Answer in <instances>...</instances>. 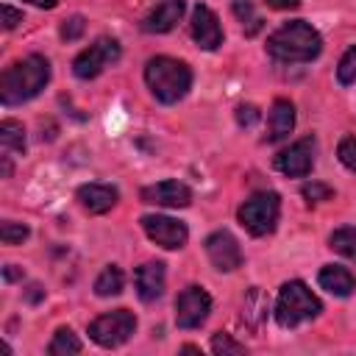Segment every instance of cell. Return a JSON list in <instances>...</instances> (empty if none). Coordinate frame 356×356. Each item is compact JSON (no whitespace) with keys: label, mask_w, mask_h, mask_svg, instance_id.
Segmentation results:
<instances>
[{"label":"cell","mask_w":356,"mask_h":356,"mask_svg":"<svg viewBox=\"0 0 356 356\" xmlns=\"http://www.w3.org/2000/svg\"><path fill=\"white\" fill-rule=\"evenodd\" d=\"M50 81V61L44 56H25L3 70L0 75V100L6 106H19L36 97Z\"/></svg>","instance_id":"6da1fadb"},{"label":"cell","mask_w":356,"mask_h":356,"mask_svg":"<svg viewBox=\"0 0 356 356\" xmlns=\"http://www.w3.org/2000/svg\"><path fill=\"white\" fill-rule=\"evenodd\" d=\"M323 50V39L320 33L306 22V19H295L281 25L270 39H267V53L275 61L284 64H303L317 58Z\"/></svg>","instance_id":"7a4b0ae2"},{"label":"cell","mask_w":356,"mask_h":356,"mask_svg":"<svg viewBox=\"0 0 356 356\" xmlns=\"http://www.w3.org/2000/svg\"><path fill=\"white\" fill-rule=\"evenodd\" d=\"M145 81L159 103H178L192 86V70L170 56H156L145 64Z\"/></svg>","instance_id":"3957f363"},{"label":"cell","mask_w":356,"mask_h":356,"mask_svg":"<svg viewBox=\"0 0 356 356\" xmlns=\"http://www.w3.org/2000/svg\"><path fill=\"white\" fill-rule=\"evenodd\" d=\"M323 312L320 298L303 281H286L275 300V320L281 328H295L306 320H314Z\"/></svg>","instance_id":"277c9868"},{"label":"cell","mask_w":356,"mask_h":356,"mask_svg":"<svg viewBox=\"0 0 356 356\" xmlns=\"http://www.w3.org/2000/svg\"><path fill=\"white\" fill-rule=\"evenodd\" d=\"M278 214H281V200H278L275 192H256L236 211L242 228L250 231L253 236L273 234L275 231V222H278Z\"/></svg>","instance_id":"5b68a950"},{"label":"cell","mask_w":356,"mask_h":356,"mask_svg":"<svg viewBox=\"0 0 356 356\" xmlns=\"http://www.w3.org/2000/svg\"><path fill=\"white\" fill-rule=\"evenodd\" d=\"M134 331H136V317L128 309L106 312V314H100V317H95L89 323V337L100 348H117V345L128 342Z\"/></svg>","instance_id":"8992f818"},{"label":"cell","mask_w":356,"mask_h":356,"mask_svg":"<svg viewBox=\"0 0 356 356\" xmlns=\"http://www.w3.org/2000/svg\"><path fill=\"white\" fill-rule=\"evenodd\" d=\"M120 58V42L117 39H108V36H100L95 44H89L83 53L75 56L72 61V72L83 81L89 78H97L108 64H114Z\"/></svg>","instance_id":"52a82bcc"},{"label":"cell","mask_w":356,"mask_h":356,"mask_svg":"<svg viewBox=\"0 0 356 356\" xmlns=\"http://www.w3.org/2000/svg\"><path fill=\"white\" fill-rule=\"evenodd\" d=\"M209 312H211V298L200 286H186L175 298V323H178V328H197V325H203Z\"/></svg>","instance_id":"ba28073f"},{"label":"cell","mask_w":356,"mask_h":356,"mask_svg":"<svg viewBox=\"0 0 356 356\" xmlns=\"http://www.w3.org/2000/svg\"><path fill=\"white\" fill-rule=\"evenodd\" d=\"M142 228L159 248H167V250L184 248L186 236H189V231H186V225L181 220H172V217H164V214H145L142 217Z\"/></svg>","instance_id":"9c48e42d"},{"label":"cell","mask_w":356,"mask_h":356,"mask_svg":"<svg viewBox=\"0 0 356 356\" xmlns=\"http://www.w3.org/2000/svg\"><path fill=\"white\" fill-rule=\"evenodd\" d=\"M312 164H314V139L312 136H303L298 139L295 145H289L286 150H281L275 156V170L289 175V178H303L312 172Z\"/></svg>","instance_id":"30bf717a"},{"label":"cell","mask_w":356,"mask_h":356,"mask_svg":"<svg viewBox=\"0 0 356 356\" xmlns=\"http://www.w3.org/2000/svg\"><path fill=\"white\" fill-rule=\"evenodd\" d=\"M206 256L222 273H231L242 264V248L234 239V234H228V231H214L206 236Z\"/></svg>","instance_id":"8fae6325"},{"label":"cell","mask_w":356,"mask_h":356,"mask_svg":"<svg viewBox=\"0 0 356 356\" xmlns=\"http://www.w3.org/2000/svg\"><path fill=\"white\" fill-rule=\"evenodd\" d=\"M142 203H150V206H167V209H184L192 203V192L186 184L181 181H159V184H150L139 192Z\"/></svg>","instance_id":"7c38bea8"},{"label":"cell","mask_w":356,"mask_h":356,"mask_svg":"<svg viewBox=\"0 0 356 356\" xmlns=\"http://www.w3.org/2000/svg\"><path fill=\"white\" fill-rule=\"evenodd\" d=\"M192 39L203 47V50H217L222 44V28L217 14L209 6H195L192 11Z\"/></svg>","instance_id":"4fadbf2b"},{"label":"cell","mask_w":356,"mask_h":356,"mask_svg":"<svg viewBox=\"0 0 356 356\" xmlns=\"http://www.w3.org/2000/svg\"><path fill=\"white\" fill-rule=\"evenodd\" d=\"M0 175L8 178L11 175V159L25 153V128L17 120H3L0 122Z\"/></svg>","instance_id":"5bb4252c"},{"label":"cell","mask_w":356,"mask_h":356,"mask_svg":"<svg viewBox=\"0 0 356 356\" xmlns=\"http://www.w3.org/2000/svg\"><path fill=\"white\" fill-rule=\"evenodd\" d=\"M184 8H186L184 0H164L156 8H150V14L142 19V28L147 33H167V31H172L181 22Z\"/></svg>","instance_id":"9a60e30c"},{"label":"cell","mask_w":356,"mask_h":356,"mask_svg":"<svg viewBox=\"0 0 356 356\" xmlns=\"http://www.w3.org/2000/svg\"><path fill=\"white\" fill-rule=\"evenodd\" d=\"M164 284H167V270L161 261H145L136 270V292L145 303L156 300L164 295Z\"/></svg>","instance_id":"2e32d148"},{"label":"cell","mask_w":356,"mask_h":356,"mask_svg":"<svg viewBox=\"0 0 356 356\" xmlns=\"http://www.w3.org/2000/svg\"><path fill=\"white\" fill-rule=\"evenodd\" d=\"M78 200L89 214H106L120 200V192L108 184H83L78 189Z\"/></svg>","instance_id":"e0dca14e"},{"label":"cell","mask_w":356,"mask_h":356,"mask_svg":"<svg viewBox=\"0 0 356 356\" xmlns=\"http://www.w3.org/2000/svg\"><path fill=\"white\" fill-rule=\"evenodd\" d=\"M317 281H320L323 289H328V292L337 295V298H348V295L356 289L353 273H350L348 267H339V264H325V267L320 270Z\"/></svg>","instance_id":"ac0fdd59"},{"label":"cell","mask_w":356,"mask_h":356,"mask_svg":"<svg viewBox=\"0 0 356 356\" xmlns=\"http://www.w3.org/2000/svg\"><path fill=\"white\" fill-rule=\"evenodd\" d=\"M292 128H295V106L289 100L278 97L273 103V108H270V134H267V139L270 142H281V139H286L292 134Z\"/></svg>","instance_id":"d6986e66"},{"label":"cell","mask_w":356,"mask_h":356,"mask_svg":"<svg viewBox=\"0 0 356 356\" xmlns=\"http://www.w3.org/2000/svg\"><path fill=\"white\" fill-rule=\"evenodd\" d=\"M122 284H125L122 270L114 267V264H108V267L97 275V281H95V292H97L100 298H111V295H120V292H122Z\"/></svg>","instance_id":"ffe728a7"},{"label":"cell","mask_w":356,"mask_h":356,"mask_svg":"<svg viewBox=\"0 0 356 356\" xmlns=\"http://www.w3.org/2000/svg\"><path fill=\"white\" fill-rule=\"evenodd\" d=\"M47 353L50 356H72V353H81V339L70 331V328H58L47 345Z\"/></svg>","instance_id":"44dd1931"},{"label":"cell","mask_w":356,"mask_h":356,"mask_svg":"<svg viewBox=\"0 0 356 356\" xmlns=\"http://www.w3.org/2000/svg\"><path fill=\"white\" fill-rule=\"evenodd\" d=\"M328 245H331V250H337L339 256H345V259L356 261V228H353V225L337 228V231L331 234Z\"/></svg>","instance_id":"7402d4cb"},{"label":"cell","mask_w":356,"mask_h":356,"mask_svg":"<svg viewBox=\"0 0 356 356\" xmlns=\"http://www.w3.org/2000/svg\"><path fill=\"white\" fill-rule=\"evenodd\" d=\"M234 14H236V19L242 22V28H245L248 36H253V33L261 31V17L253 11V6H250L248 0H234Z\"/></svg>","instance_id":"603a6c76"},{"label":"cell","mask_w":356,"mask_h":356,"mask_svg":"<svg viewBox=\"0 0 356 356\" xmlns=\"http://www.w3.org/2000/svg\"><path fill=\"white\" fill-rule=\"evenodd\" d=\"M337 81L342 86H350L356 83V44L339 58V67H337Z\"/></svg>","instance_id":"cb8c5ba5"},{"label":"cell","mask_w":356,"mask_h":356,"mask_svg":"<svg viewBox=\"0 0 356 356\" xmlns=\"http://www.w3.org/2000/svg\"><path fill=\"white\" fill-rule=\"evenodd\" d=\"M211 350H214L217 356H239V353H245V345L220 331V334L211 337Z\"/></svg>","instance_id":"d4e9b609"},{"label":"cell","mask_w":356,"mask_h":356,"mask_svg":"<svg viewBox=\"0 0 356 356\" xmlns=\"http://www.w3.org/2000/svg\"><path fill=\"white\" fill-rule=\"evenodd\" d=\"M0 239H3V245H22L28 239V225L14 222V220H6L0 225Z\"/></svg>","instance_id":"484cf974"},{"label":"cell","mask_w":356,"mask_h":356,"mask_svg":"<svg viewBox=\"0 0 356 356\" xmlns=\"http://www.w3.org/2000/svg\"><path fill=\"white\" fill-rule=\"evenodd\" d=\"M337 156H339V161H342L348 170L356 172V136H345V139L339 142V147H337Z\"/></svg>","instance_id":"4316f807"},{"label":"cell","mask_w":356,"mask_h":356,"mask_svg":"<svg viewBox=\"0 0 356 356\" xmlns=\"http://www.w3.org/2000/svg\"><path fill=\"white\" fill-rule=\"evenodd\" d=\"M83 28H86V22H83V17H70V19H64V25H61V39H67V42H75L81 33H83Z\"/></svg>","instance_id":"83f0119b"},{"label":"cell","mask_w":356,"mask_h":356,"mask_svg":"<svg viewBox=\"0 0 356 356\" xmlns=\"http://www.w3.org/2000/svg\"><path fill=\"white\" fill-rule=\"evenodd\" d=\"M331 195H334V189H331V186H325V184H317V181H312V184H306V186H303V197H306L309 203L328 200Z\"/></svg>","instance_id":"f1b7e54d"},{"label":"cell","mask_w":356,"mask_h":356,"mask_svg":"<svg viewBox=\"0 0 356 356\" xmlns=\"http://www.w3.org/2000/svg\"><path fill=\"white\" fill-rule=\"evenodd\" d=\"M236 122L242 125V128H250V125H256L259 122V108L256 106H239L236 108Z\"/></svg>","instance_id":"f546056e"},{"label":"cell","mask_w":356,"mask_h":356,"mask_svg":"<svg viewBox=\"0 0 356 356\" xmlns=\"http://www.w3.org/2000/svg\"><path fill=\"white\" fill-rule=\"evenodd\" d=\"M3 28L6 31H11V28H17L19 22H22V11H17V8H11L8 3H3Z\"/></svg>","instance_id":"4dcf8cb0"},{"label":"cell","mask_w":356,"mask_h":356,"mask_svg":"<svg viewBox=\"0 0 356 356\" xmlns=\"http://www.w3.org/2000/svg\"><path fill=\"white\" fill-rule=\"evenodd\" d=\"M270 8H278V11H286V8H298L300 0H267Z\"/></svg>","instance_id":"1f68e13d"},{"label":"cell","mask_w":356,"mask_h":356,"mask_svg":"<svg viewBox=\"0 0 356 356\" xmlns=\"http://www.w3.org/2000/svg\"><path fill=\"white\" fill-rule=\"evenodd\" d=\"M25 3L39 6V8H53V6H58V0H25Z\"/></svg>","instance_id":"d6a6232c"},{"label":"cell","mask_w":356,"mask_h":356,"mask_svg":"<svg viewBox=\"0 0 356 356\" xmlns=\"http://www.w3.org/2000/svg\"><path fill=\"white\" fill-rule=\"evenodd\" d=\"M19 275H22V273L17 270V264H8V267H6V278H8V281H17Z\"/></svg>","instance_id":"836d02e7"},{"label":"cell","mask_w":356,"mask_h":356,"mask_svg":"<svg viewBox=\"0 0 356 356\" xmlns=\"http://www.w3.org/2000/svg\"><path fill=\"white\" fill-rule=\"evenodd\" d=\"M181 350H184V353H200V350H197V348H195V345H184V348H181Z\"/></svg>","instance_id":"e575fe53"}]
</instances>
